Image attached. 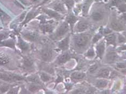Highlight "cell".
I'll return each instance as SVG.
<instances>
[{
    "mask_svg": "<svg viewBox=\"0 0 126 94\" xmlns=\"http://www.w3.org/2000/svg\"><path fill=\"white\" fill-rule=\"evenodd\" d=\"M0 79L4 81L11 82L23 80L24 78L18 75L14 74L3 73H0Z\"/></svg>",
    "mask_w": 126,
    "mask_h": 94,
    "instance_id": "6da1fadb",
    "label": "cell"
},
{
    "mask_svg": "<svg viewBox=\"0 0 126 94\" xmlns=\"http://www.w3.org/2000/svg\"><path fill=\"white\" fill-rule=\"evenodd\" d=\"M89 40V37L85 34H82L77 36L75 38V44L78 48L84 47Z\"/></svg>",
    "mask_w": 126,
    "mask_h": 94,
    "instance_id": "7a4b0ae2",
    "label": "cell"
},
{
    "mask_svg": "<svg viewBox=\"0 0 126 94\" xmlns=\"http://www.w3.org/2000/svg\"><path fill=\"white\" fill-rule=\"evenodd\" d=\"M68 29H69V27L67 23H63L60 26L56 32V36L58 37H60L64 36L65 34L66 33Z\"/></svg>",
    "mask_w": 126,
    "mask_h": 94,
    "instance_id": "3957f363",
    "label": "cell"
},
{
    "mask_svg": "<svg viewBox=\"0 0 126 94\" xmlns=\"http://www.w3.org/2000/svg\"><path fill=\"white\" fill-rule=\"evenodd\" d=\"M53 56L52 51L48 49V48H45L41 52V56L42 59L45 61H48L52 59Z\"/></svg>",
    "mask_w": 126,
    "mask_h": 94,
    "instance_id": "277c9868",
    "label": "cell"
},
{
    "mask_svg": "<svg viewBox=\"0 0 126 94\" xmlns=\"http://www.w3.org/2000/svg\"><path fill=\"white\" fill-rule=\"evenodd\" d=\"M68 45H69V36L62 40L59 43L58 47L63 50H65L68 48Z\"/></svg>",
    "mask_w": 126,
    "mask_h": 94,
    "instance_id": "5b68a950",
    "label": "cell"
},
{
    "mask_svg": "<svg viewBox=\"0 0 126 94\" xmlns=\"http://www.w3.org/2000/svg\"><path fill=\"white\" fill-rule=\"evenodd\" d=\"M105 50V46L104 42L103 41L100 42V44H99L98 45H97L96 46L97 53H98V55L100 58H101L103 55H104Z\"/></svg>",
    "mask_w": 126,
    "mask_h": 94,
    "instance_id": "8992f818",
    "label": "cell"
},
{
    "mask_svg": "<svg viewBox=\"0 0 126 94\" xmlns=\"http://www.w3.org/2000/svg\"><path fill=\"white\" fill-rule=\"evenodd\" d=\"M71 58L70 55L68 53H65L63 54L58 58V62L59 64H64L65 62L67 61L68 60H70Z\"/></svg>",
    "mask_w": 126,
    "mask_h": 94,
    "instance_id": "52a82bcc",
    "label": "cell"
},
{
    "mask_svg": "<svg viewBox=\"0 0 126 94\" xmlns=\"http://www.w3.org/2000/svg\"><path fill=\"white\" fill-rule=\"evenodd\" d=\"M117 58V55L115 52L113 51L108 52L106 55V60L109 63H112Z\"/></svg>",
    "mask_w": 126,
    "mask_h": 94,
    "instance_id": "ba28073f",
    "label": "cell"
},
{
    "mask_svg": "<svg viewBox=\"0 0 126 94\" xmlns=\"http://www.w3.org/2000/svg\"><path fill=\"white\" fill-rule=\"evenodd\" d=\"M111 27L113 28L114 30L117 31H122L125 30V27L123 25L119 22H113L110 24Z\"/></svg>",
    "mask_w": 126,
    "mask_h": 94,
    "instance_id": "9c48e42d",
    "label": "cell"
},
{
    "mask_svg": "<svg viewBox=\"0 0 126 94\" xmlns=\"http://www.w3.org/2000/svg\"><path fill=\"white\" fill-rule=\"evenodd\" d=\"M106 39L108 44L116 45V36L115 34H110L106 36Z\"/></svg>",
    "mask_w": 126,
    "mask_h": 94,
    "instance_id": "30bf717a",
    "label": "cell"
},
{
    "mask_svg": "<svg viewBox=\"0 0 126 94\" xmlns=\"http://www.w3.org/2000/svg\"><path fill=\"white\" fill-rule=\"evenodd\" d=\"M88 27V25L86 23L84 22H79L77 26V29L79 32H82L87 29Z\"/></svg>",
    "mask_w": 126,
    "mask_h": 94,
    "instance_id": "8fae6325",
    "label": "cell"
},
{
    "mask_svg": "<svg viewBox=\"0 0 126 94\" xmlns=\"http://www.w3.org/2000/svg\"><path fill=\"white\" fill-rule=\"evenodd\" d=\"M91 17L94 21H100L103 18V14L99 11H95L92 14Z\"/></svg>",
    "mask_w": 126,
    "mask_h": 94,
    "instance_id": "7c38bea8",
    "label": "cell"
},
{
    "mask_svg": "<svg viewBox=\"0 0 126 94\" xmlns=\"http://www.w3.org/2000/svg\"><path fill=\"white\" fill-rule=\"evenodd\" d=\"M85 76V74L80 72H74L71 75V78L75 80H81L84 79Z\"/></svg>",
    "mask_w": 126,
    "mask_h": 94,
    "instance_id": "4fadbf2b",
    "label": "cell"
},
{
    "mask_svg": "<svg viewBox=\"0 0 126 94\" xmlns=\"http://www.w3.org/2000/svg\"><path fill=\"white\" fill-rule=\"evenodd\" d=\"M110 75V71L106 69H101L99 71L98 76L100 78H106Z\"/></svg>",
    "mask_w": 126,
    "mask_h": 94,
    "instance_id": "5bb4252c",
    "label": "cell"
},
{
    "mask_svg": "<svg viewBox=\"0 0 126 94\" xmlns=\"http://www.w3.org/2000/svg\"><path fill=\"white\" fill-rule=\"evenodd\" d=\"M0 18H1L3 22H8L10 20V17L1 9H0Z\"/></svg>",
    "mask_w": 126,
    "mask_h": 94,
    "instance_id": "9a60e30c",
    "label": "cell"
},
{
    "mask_svg": "<svg viewBox=\"0 0 126 94\" xmlns=\"http://www.w3.org/2000/svg\"><path fill=\"white\" fill-rule=\"evenodd\" d=\"M9 62V58L4 54L0 53V65H4Z\"/></svg>",
    "mask_w": 126,
    "mask_h": 94,
    "instance_id": "2e32d148",
    "label": "cell"
},
{
    "mask_svg": "<svg viewBox=\"0 0 126 94\" xmlns=\"http://www.w3.org/2000/svg\"><path fill=\"white\" fill-rule=\"evenodd\" d=\"M108 82L106 80H99L96 82V86L99 88H105L107 85Z\"/></svg>",
    "mask_w": 126,
    "mask_h": 94,
    "instance_id": "e0dca14e",
    "label": "cell"
},
{
    "mask_svg": "<svg viewBox=\"0 0 126 94\" xmlns=\"http://www.w3.org/2000/svg\"><path fill=\"white\" fill-rule=\"evenodd\" d=\"M45 13H47V15H49L50 17H54L56 18H60V16L58 13H56L55 11H53L52 10H44Z\"/></svg>",
    "mask_w": 126,
    "mask_h": 94,
    "instance_id": "ac0fdd59",
    "label": "cell"
},
{
    "mask_svg": "<svg viewBox=\"0 0 126 94\" xmlns=\"http://www.w3.org/2000/svg\"><path fill=\"white\" fill-rule=\"evenodd\" d=\"M25 37V38H27L28 39L30 40L31 41H34L36 40L37 38V35L36 33H30L27 34Z\"/></svg>",
    "mask_w": 126,
    "mask_h": 94,
    "instance_id": "d6986e66",
    "label": "cell"
},
{
    "mask_svg": "<svg viewBox=\"0 0 126 94\" xmlns=\"http://www.w3.org/2000/svg\"><path fill=\"white\" fill-rule=\"evenodd\" d=\"M53 8L54 10L60 11V12H63V11H65L64 6H63V5L61 3H57V4L54 5Z\"/></svg>",
    "mask_w": 126,
    "mask_h": 94,
    "instance_id": "ffe728a7",
    "label": "cell"
},
{
    "mask_svg": "<svg viewBox=\"0 0 126 94\" xmlns=\"http://www.w3.org/2000/svg\"><path fill=\"white\" fill-rule=\"evenodd\" d=\"M33 65V61L32 60H31L29 58H26L24 61V66L27 68H29L32 66Z\"/></svg>",
    "mask_w": 126,
    "mask_h": 94,
    "instance_id": "44dd1931",
    "label": "cell"
},
{
    "mask_svg": "<svg viewBox=\"0 0 126 94\" xmlns=\"http://www.w3.org/2000/svg\"><path fill=\"white\" fill-rule=\"evenodd\" d=\"M77 21V18L74 16H70L67 18V22L68 23L70 24V25L72 26V27L73 25V24L76 22Z\"/></svg>",
    "mask_w": 126,
    "mask_h": 94,
    "instance_id": "7402d4cb",
    "label": "cell"
},
{
    "mask_svg": "<svg viewBox=\"0 0 126 94\" xmlns=\"http://www.w3.org/2000/svg\"><path fill=\"white\" fill-rule=\"evenodd\" d=\"M41 79L44 82H47L51 79V77L47 73H42L41 74Z\"/></svg>",
    "mask_w": 126,
    "mask_h": 94,
    "instance_id": "603a6c76",
    "label": "cell"
},
{
    "mask_svg": "<svg viewBox=\"0 0 126 94\" xmlns=\"http://www.w3.org/2000/svg\"><path fill=\"white\" fill-rule=\"evenodd\" d=\"M39 89V87L38 85H37L36 84H31L29 85V89L32 92H36V91L38 90Z\"/></svg>",
    "mask_w": 126,
    "mask_h": 94,
    "instance_id": "cb8c5ba5",
    "label": "cell"
},
{
    "mask_svg": "<svg viewBox=\"0 0 126 94\" xmlns=\"http://www.w3.org/2000/svg\"><path fill=\"white\" fill-rule=\"evenodd\" d=\"M28 80L30 82H33V83H38L39 82L38 78L36 75H32L28 77Z\"/></svg>",
    "mask_w": 126,
    "mask_h": 94,
    "instance_id": "d4e9b609",
    "label": "cell"
},
{
    "mask_svg": "<svg viewBox=\"0 0 126 94\" xmlns=\"http://www.w3.org/2000/svg\"><path fill=\"white\" fill-rule=\"evenodd\" d=\"M19 45L20 47H21V48H22V50H27L29 48L28 45L23 40H19Z\"/></svg>",
    "mask_w": 126,
    "mask_h": 94,
    "instance_id": "484cf974",
    "label": "cell"
},
{
    "mask_svg": "<svg viewBox=\"0 0 126 94\" xmlns=\"http://www.w3.org/2000/svg\"><path fill=\"white\" fill-rule=\"evenodd\" d=\"M42 30L46 31V32H51L53 30V28L52 27L50 26V25H45V26L43 27Z\"/></svg>",
    "mask_w": 126,
    "mask_h": 94,
    "instance_id": "4316f807",
    "label": "cell"
},
{
    "mask_svg": "<svg viewBox=\"0 0 126 94\" xmlns=\"http://www.w3.org/2000/svg\"><path fill=\"white\" fill-rule=\"evenodd\" d=\"M64 1L69 8H72L74 4L73 0H64Z\"/></svg>",
    "mask_w": 126,
    "mask_h": 94,
    "instance_id": "83f0119b",
    "label": "cell"
},
{
    "mask_svg": "<svg viewBox=\"0 0 126 94\" xmlns=\"http://www.w3.org/2000/svg\"><path fill=\"white\" fill-rule=\"evenodd\" d=\"M98 66L96 64H94L92 65V66H91L90 68V69H89L90 72L91 73H94L95 72V71L98 69Z\"/></svg>",
    "mask_w": 126,
    "mask_h": 94,
    "instance_id": "f1b7e54d",
    "label": "cell"
},
{
    "mask_svg": "<svg viewBox=\"0 0 126 94\" xmlns=\"http://www.w3.org/2000/svg\"><path fill=\"white\" fill-rule=\"evenodd\" d=\"M86 55L88 57H93L95 55V53L93 48H90V49L87 51Z\"/></svg>",
    "mask_w": 126,
    "mask_h": 94,
    "instance_id": "f546056e",
    "label": "cell"
},
{
    "mask_svg": "<svg viewBox=\"0 0 126 94\" xmlns=\"http://www.w3.org/2000/svg\"><path fill=\"white\" fill-rule=\"evenodd\" d=\"M36 13H29L28 14V15L27 16V19H26V21H25V22H28L29 21V19H31V18H32L33 17H35L36 15Z\"/></svg>",
    "mask_w": 126,
    "mask_h": 94,
    "instance_id": "4dcf8cb0",
    "label": "cell"
},
{
    "mask_svg": "<svg viewBox=\"0 0 126 94\" xmlns=\"http://www.w3.org/2000/svg\"><path fill=\"white\" fill-rule=\"evenodd\" d=\"M119 10L122 11V12H125L126 11V4H120L119 6Z\"/></svg>",
    "mask_w": 126,
    "mask_h": 94,
    "instance_id": "1f68e13d",
    "label": "cell"
},
{
    "mask_svg": "<svg viewBox=\"0 0 126 94\" xmlns=\"http://www.w3.org/2000/svg\"><path fill=\"white\" fill-rule=\"evenodd\" d=\"M121 1L120 0H112L111 2V5H120L121 3Z\"/></svg>",
    "mask_w": 126,
    "mask_h": 94,
    "instance_id": "d6a6232c",
    "label": "cell"
},
{
    "mask_svg": "<svg viewBox=\"0 0 126 94\" xmlns=\"http://www.w3.org/2000/svg\"><path fill=\"white\" fill-rule=\"evenodd\" d=\"M118 41L120 43H123L126 41V39L124 36L120 35L118 37Z\"/></svg>",
    "mask_w": 126,
    "mask_h": 94,
    "instance_id": "836d02e7",
    "label": "cell"
},
{
    "mask_svg": "<svg viewBox=\"0 0 126 94\" xmlns=\"http://www.w3.org/2000/svg\"><path fill=\"white\" fill-rule=\"evenodd\" d=\"M101 38V35H95L93 39V42L94 43H95V42L98 41Z\"/></svg>",
    "mask_w": 126,
    "mask_h": 94,
    "instance_id": "e575fe53",
    "label": "cell"
},
{
    "mask_svg": "<svg viewBox=\"0 0 126 94\" xmlns=\"http://www.w3.org/2000/svg\"><path fill=\"white\" fill-rule=\"evenodd\" d=\"M117 67L123 69V68H126V65L124 63H118L117 64Z\"/></svg>",
    "mask_w": 126,
    "mask_h": 94,
    "instance_id": "d590c367",
    "label": "cell"
},
{
    "mask_svg": "<svg viewBox=\"0 0 126 94\" xmlns=\"http://www.w3.org/2000/svg\"><path fill=\"white\" fill-rule=\"evenodd\" d=\"M8 87L9 86H8V85H4V86H3L1 88H0V89H1L2 92H5L8 90V88H9V87Z\"/></svg>",
    "mask_w": 126,
    "mask_h": 94,
    "instance_id": "8d00e7d4",
    "label": "cell"
},
{
    "mask_svg": "<svg viewBox=\"0 0 126 94\" xmlns=\"http://www.w3.org/2000/svg\"><path fill=\"white\" fill-rule=\"evenodd\" d=\"M7 37V34H5V33L0 34V40L4 39L5 38H6Z\"/></svg>",
    "mask_w": 126,
    "mask_h": 94,
    "instance_id": "74e56055",
    "label": "cell"
},
{
    "mask_svg": "<svg viewBox=\"0 0 126 94\" xmlns=\"http://www.w3.org/2000/svg\"><path fill=\"white\" fill-rule=\"evenodd\" d=\"M111 32V31H110V29H108V28H106L104 30V33L106 34H109Z\"/></svg>",
    "mask_w": 126,
    "mask_h": 94,
    "instance_id": "f35d334b",
    "label": "cell"
},
{
    "mask_svg": "<svg viewBox=\"0 0 126 94\" xmlns=\"http://www.w3.org/2000/svg\"><path fill=\"white\" fill-rule=\"evenodd\" d=\"M122 18L124 20V21H126V13H124L123 16H122Z\"/></svg>",
    "mask_w": 126,
    "mask_h": 94,
    "instance_id": "ab89813d",
    "label": "cell"
},
{
    "mask_svg": "<svg viewBox=\"0 0 126 94\" xmlns=\"http://www.w3.org/2000/svg\"><path fill=\"white\" fill-rule=\"evenodd\" d=\"M124 35H125V36L126 37V31H125V32H124Z\"/></svg>",
    "mask_w": 126,
    "mask_h": 94,
    "instance_id": "60d3db41",
    "label": "cell"
},
{
    "mask_svg": "<svg viewBox=\"0 0 126 94\" xmlns=\"http://www.w3.org/2000/svg\"><path fill=\"white\" fill-rule=\"evenodd\" d=\"M123 1H124L125 2H126V0H123Z\"/></svg>",
    "mask_w": 126,
    "mask_h": 94,
    "instance_id": "b9f144b4",
    "label": "cell"
},
{
    "mask_svg": "<svg viewBox=\"0 0 126 94\" xmlns=\"http://www.w3.org/2000/svg\"><path fill=\"white\" fill-rule=\"evenodd\" d=\"M0 84H1V83H0Z\"/></svg>",
    "mask_w": 126,
    "mask_h": 94,
    "instance_id": "7bdbcfd3",
    "label": "cell"
},
{
    "mask_svg": "<svg viewBox=\"0 0 126 94\" xmlns=\"http://www.w3.org/2000/svg\"></svg>",
    "mask_w": 126,
    "mask_h": 94,
    "instance_id": "ee69618b",
    "label": "cell"
}]
</instances>
